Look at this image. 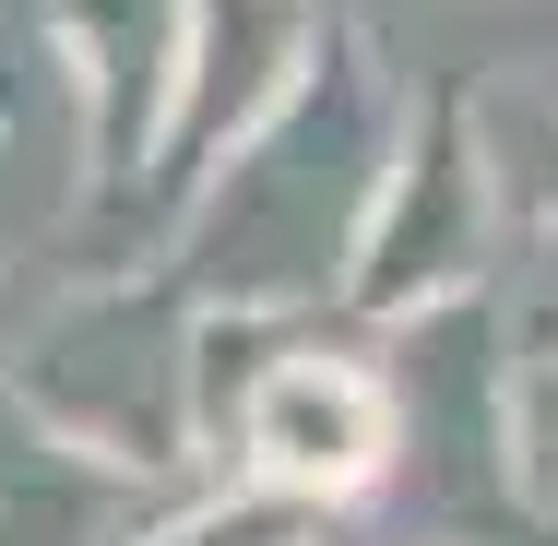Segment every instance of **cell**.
Wrapping results in <instances>:
<instances>
[{
    "mask_svg": "<svg viewBox=\"0 0 558 546\" xmlns=\"http://www.w3.org/2000/svg\"><path fill=\"white\" fill-rule=\"evenodd\" d=\"M60 24L96 48V131H108V155H119L155 60H167V0H60Z\"/></svg>",
    "mask_w": 558,
    "mask_h": 546,
    "instance_id": "7a4b0ae2",
    "label": "cell"
},
{
    "mask_svg": "<svg viewBox=\"0 0 558 546\" xmlns=\"http://www.w3.org/2000/svg\"><path fill=\"white\" fill-rule=\"evenodd\" d=\"M250 451H262V475H286V487H356V475L392 451V404H380V380H356L333 356H286V368L250 392Z\"/></svg>",
    "mask_w": 558,
    "mask_h": 546,
    "instance_id": "6da1fadb",
    "label": "cell"
}]
</instances>
